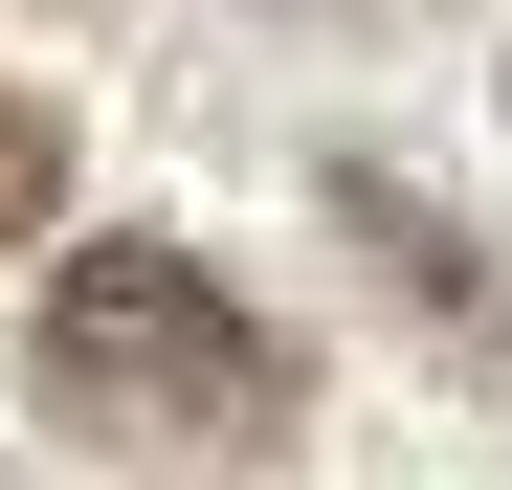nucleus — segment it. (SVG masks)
Segmentation results:
<instances>
[{"label": "nucleus", "instance_id": "nucleus-2", "mask_svg": "<svg viewBox=\"0 0 512 490\" xmlns=\"http://www.w3.org/2000/svg\"><path fill=\"white\" fill-rule=\"evenodd\" d=\"M334 245L401 290V335H446V357L512 401V223H490V201L401 179V156H334Z\"/></svg>", "mask_w": 512, "mask_h": 490}, {"label": "nucleus", "instance_id": "nucleus-1", "mask_svg": "<svg viewBox=\"0 0 512 490\" xmlns=\"http://www.w3.org/2000/svg\"><path fill=\"white\" fill-rule=\"evenodd\" d=\"M23 401L45 424H90V446H290V335L245 312L201 245H67L45 268V335H23Z\"/></svg>", "mask_w": 512, "mask_h": 490}, {"label": "nucleus", "instance_id": "nucleus-3", "mask_svg": "<svg viewBox=\"0 0 512 490\" xmlns=\"http://www.w3.org/2000/svg\"><path fill=\"white\" fill-rule=\"evenodd\" d=\"M45 223H67V112L0 67V245H45Z\"/></svg>", "mask_w": 512, "mask_h": 490}]
</instances>
